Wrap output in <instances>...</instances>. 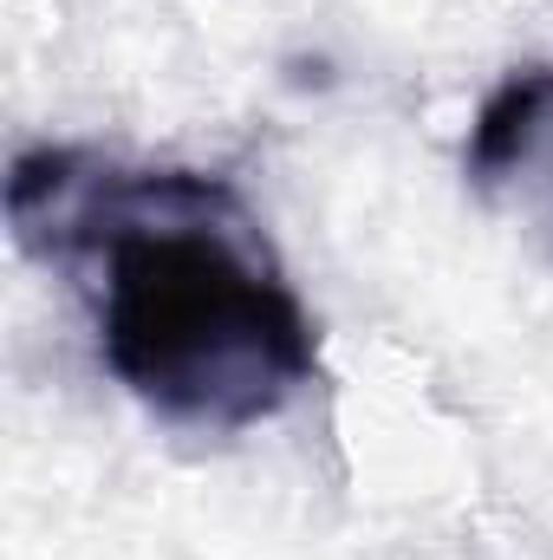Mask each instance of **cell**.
Here are the masks:
<instances>
[{
    "label": "cell",
    "instance_id": "6da1fadb",
    "mask_svg": "<svg viewBox=\"0 0 553 560\" xmlns=\"http://www.w3.org/2000/svg\"><path fill=\"white\" fill-rule=\"evenodd\" d=\"M7 222L26 255L85 275L105 372L156 418L248 430L313 385V319L222 176L26 150Z\"/></svg>",
    "mask_w": 553,
    "mask_h": 560
}]
</instances>
